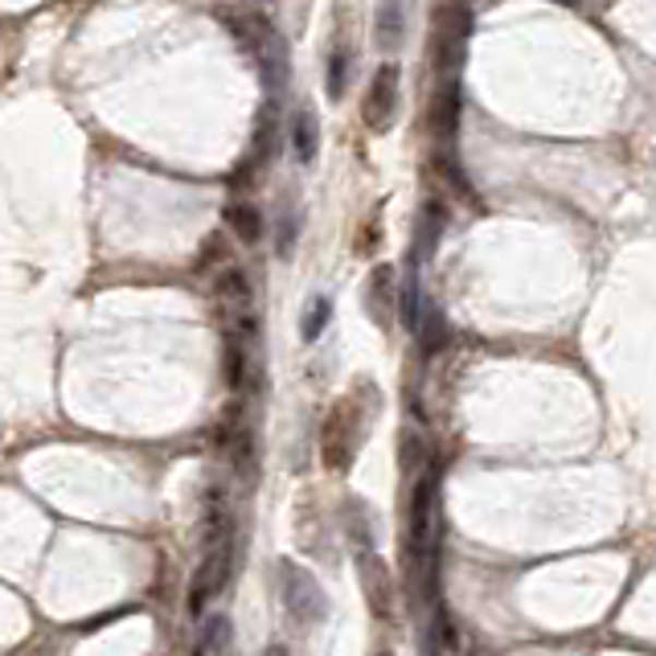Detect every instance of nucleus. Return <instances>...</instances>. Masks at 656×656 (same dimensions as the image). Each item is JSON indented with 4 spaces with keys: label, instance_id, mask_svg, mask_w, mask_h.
<instances>
[{
    "label": "nucleus",
    "instance_id": "1",
    "mask_svg": "<svg viewBox=\"0 0 656 656\" xmlns=\"http://www.w3.org/2000/svg\"><path fill=\"white\" fill-rule=\"evenodd\" d=\"M439 541V480L436 472H422L410 488V509H406V562L415 579L431 574Z\"/></svg>",
    "mask_w": 656,
    "mask_h": 656
},
{
    "label": "nucleus",
    "instance_id": "2",
    "mask_svg": "<svg viewBox=\"0 0 656 656\" xmlns=\"http://www.w3.org/2000/svg\"><path fill=\"white\" fill-rule=\"evenodd\" d=\"M468 41H472V13L468 4H439L436 17H431V67L436 74L448 83L460 74L464 58H468Z\"/></svg>",
    "mask_w": 656,
    "mask_h": 656
},
{
    "label": "nucleus",
    "instance_id": "3",
    "mask_svg": "<svg viewBox=\"0 0 656 656\" xmlns=\"http://www.w3.org/2000/svg\"><path fill=\"white\" fill-rule=\"evenodd\" d=\"M275 579H279V599H284L291 620L303 623V628H317V623L329 620V595L317 583V574L303 571L300 562H291V558H279Z\"/></svg>",
    "mask_w": 656,
    "mask_h": 656
},
{
    "label": "nucleus",
    "instance_id": "4",
    "mask_svg": "<svg viewBox=\"0 0 656 656\" xmlns=\"http://www.w3.org/2000/svg\"><path fill=\"white\" fill-rule=\"evenodd\" d=\"M357 583L366 595V607L378 623L398 620V587H394V574L373 550H357Z\"/></svg>",
    "mask_w": 656,
    "mask_h": 656
},
{
    "label": "nucleus",
    "instance_id": "5",
    "mask_svg": "<svg viewBox=\"0 0 656 656\" xmlns=\"http://www.w3.org/2000/svg\"><path fill=\"white\" fill-rule=\"evenodd\" d=\"M357 443H361V419H357V410L349 403H341L329 422H324V439H320V448H324V464L333 472H345L354 464L357 455Z\"/></svg>",
    "mask_w": 656,
    "mask_h": 656
},
{
    "label": "nucleus",
    "instance_id": "6",
    "mask_svg": "<svg viewBox=\"0 0 656 656\" xmlns=\"http://www.w3.org/2000/svg\"><path fill=\"white\" fill-rule=\"evenodd\" d=\"M394 107H398V70L386 62V67L373 74L361 116H366V123H370L373 132H386L390 119H394Z\"/></svg>",
    "mask_w": 656,
    "mask_h": 656
},
{
    "label": "nucleus",
    "instance_id": "7",
    "mask_svg": "<svg viewBox=\"0 0 656 656\" xmlns=\"http://www.w3.org/2000/svg\"><path fill=\"white\" fill-rule=\"evenodd\" d=\"M373 41L382 53L403 50V0H382L373 13Z\"/></svg>",
    "mask_w": 656,
    "mask_h": 656
},
{
    "label": "nucleus",
    "instance_id": "8",
    "mask_svg": "<svg viewBox=\"0 0 656 656\" xmlns=\"http://www.w3.org/2000/svg\"><path fill=\"white\" fill-rule=\"evenodd\" d=\"M291 152H296V160L300 165H312L320 152V119L312 107H300L296 116H291Z\"/></svg>",
    "mask_w": 656,
    "mask_h": 656
},
{
    "label": "nucleus",
    "instance_id": "9",
    "mask_svg": "<svg viewBox=\"0 0 656 656\" xmlns=\"http://www.w3.org/2000/svg\"><path fill=\"white\" fill-rule=\"evenodd\" d=\"M455 123H460V86H455V79H448V83H439L436 99H431V128H436V135L452 140Z\"/></svg>",
    "mask_w": 656,
    "mask_h": 656
},
{
    "label": "nucleus",
    "instance_id": "10",
    "mask_svg": "<svg viewBox=\"0 0 656 656\" xmlns=\"http://www.w3.org/2000/svg\"><path fill=\"white\" fill-rule=\"evenodd\" d=\"M439 238H443V205L427 202L419 214V235H415V263H422L427 254H436Z\"/></svg>",
    "mask_w": 656,
    "mask_h": 656
},
{
    "label": "nucleus",
    "instance_id": "11",
    "mask_svg": "<svg viewBox=\"0 0 656 656\" xmlns=\"http://www.w3.org/2000/svg\"><path fill=\"white\" fill-rule=\"evenodd\" d=\"M226 222H230V230L238 235V242H247V247H254V242L263 238V214H259L254 205L235 202L226 210Z\"/></svg>",
    "mask_w": 656,
    "mask_h": 656
},
{
    "label": "nucleus",
    "instance_id": "12",
    "mask_svg": "<svg viewBox=\"0 0 656 656\" xmlns=\"http://www.w3.org/2000/svg\"><path fill=\"white\" fill-rule=\"evenodd\" d=\"M230 648H235V628H230V620H226V616H210L202 628V653L230 656Z\"/></svg>",
    "mask_w": 656,
    "mask_h": 656
},
{
    "label": "nucleus",
    "instance_id": "13",
    "mask_svg": "<svg viewBox=\"0 0 656 656\" xmlns=\"http://www.w3.org/2000/svg\"><path fill=\"white\" fill-rule=\"evenodd\" d=\"M329 317H333V303H329V296H317V300H312V308H308V317H303V324H300L303 341H317L320 333L329 329Z\"/></svg>",
    "mask_w": 656,
    "mask_h": 656
},
{
    "label": "nucleus",
    "instance_id": "14",
    "mask_svg": "<svg viewBox=\"0 0 656 656\" xmlns=\"http://www.w3.org/2000/svg\"><path fill=\"white\" fill-rule=\"evenodd\" d=\"M390 284H394V271L390 267H378L370 279V291H366V300H373V308H378V317L386 320V300H390Z\"/></svg>",
    "mask_w": 656,
    "mask_h": 656
},
{
    "label": "nucleus",
    "instance_id": "15",
    "mask_svg": "<svg viewBox=\"0 0 656 656\" xmlns=\"http://www.w3.org/2000/svg\"><path fill=\"white\" fill-rule=\"evenodd\" d=\"M345 86H349V58H345V53H333V58H329V83H324V91H329V99H341Z\"/></svg>",
    "mask_w": 656,
    "mask_h": 656
},
{
    "label": "nucleus",
    "instance_id": "16",
    "mask_svg": "<svg viewBox=\"0 0 656 656\" xmlns=\"http://www.w3.org/2000/svg\"><path fill=\"white\" fill-rule=\"evenodd\" d=\"M271 152H275V107H271L267 116L259 119V140H254V160H267Z\"/></svg>",
    "mask_w": 656,
    "mask_h": 656
},
{
    "label": "nucleus",
    "instance_id": "17",
    "mask_svg": "<svg viewBox=\"0 0 656 656\" xmlns=\"http://www.w3.org/2000/svg\"><path fill=\"white\" fill-rule=\"evenodd\" d=\"M291 238H296V222L284 218L279 222V254H284V259L291 254Z\"/></svg>",
    "mask_w": 656,
    "mask_h": 656
},
{
    "label": "nucleus",
    "instance_id": "18",
    "mask_svg": "<svg viewBox=\"0 0 656 656\" xmlns=\"http://www.w3.org/2000/svg\"><path fill=\"white\" fill-rule=\"evenodd\" d=\"M263 656H287V648H284V644H271V648H267Z\"/></svg>",
    "mask_w": 656,
    "mask_h": 656
},
{
    "label": "nucleus",
    "instance_id": "19",
    "mask_svg": "<svg viewBox=\"0 0 656 656\" xmlns=\"http://www.w3.org/2000/svg\"><path fill=\"white\" fill-rule=\"evenodd\" d=\"M373 656H394V653H386V648H382V653H373Z\"/></svg>",
    "mask_w": 656,
    "mask_h": 656
},
{
    "label": "nucleus",
    "instance_id": "20",
    "mask_svg": "<svg viewBox=\"0 0 656 656\" xmlns=\"http://www.w3.org/2000/svg\"><path fill=\"white\" fill-rule=\"evenodd\" d=\"M198 656H205V653H202V648H198Z\"/></svg>",
    "mask_w": 656,
    "mask_h": 656
}]
</instances>
